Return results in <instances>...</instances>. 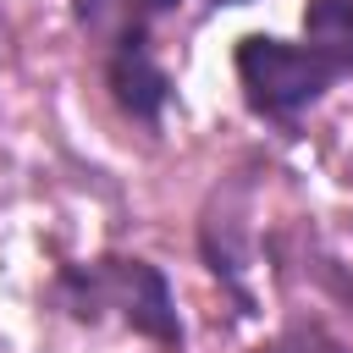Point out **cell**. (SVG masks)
Masks as SVG:
<instances>
[{
    "label": "cell",
    "mask_w": 353,
    "mask_h": 353,
    "mask_svg": "<svg viewBox=\"0 0 353 353\" xmlns=\"http://www.w3.org/2000/svg\"><path fill=\"white\" fill-rule=\"evenodd\" d=\"M61 287L72 292V314L94 320L99 303L121 309L132 331H143L149 342L160 347H182V320H176V303H171V287L165 276L149 265V259H99V265H66L61 270Z\"/></svg>",
    "instance_id": "1"
},
{
    "label": "cell",
    "mask_w": 353,
    "mask_h": 353,
    "mask_svg": "<svg viewBox=\"0 0 353 353\" xmlns=\"http://www.w3.org/2000/svg\"><path fill=\"white\" fill-rule=\"evenodd\" d=\"M336 66L314 44H287L270 33L237 39V83L259 116H298L331 88Z\"/></svg>",
    "instance_id": "2"
},
{
    "label": "cell",
    "mask_w": 353,
    "mask_h": 353,
    "mask_svg": "<svg viewBox=\"0 0 353 353\" xmlns=\"http://www.w3.org/2000/svg\"><path fill=\"white\" fill-rule=\"evenodd\" d=\"M116 44H121V50H116L110 66H105L110 94H116V105H121L132 121L154 127L160 110H165V99H171V77L154 66V55H149V44H143V28H127Z\"/></svg>",
    "instance_id": "3"
},
{
    "label": "cell",
    "mask_w": 353,
    "mask_h": 353,
    "mask_svg": "<svg viewBox=\"0 0 353 353\" xmlns=\"http://www.w3.org/2000/svg\"><path fill=\"white\" fill-rule=\"evenodd\" d=\"M303 33L336 72H353V0H309Z\"/></svg>",
    "instance_id": "4"
},
{
    "label": "cell",
    "mask_w": 353,
    "mask_h": 353,
    "mask_svg": "<svg viewBox=\"0 0 353 353\" xmlns=\"http://www.w3.org/2000/svg\"><path fill=\"white\" fill-rule=\"evenodd\" d=\"M265 353H336V342H325L314 325H292L276 347H265Z\"/></svg>",
    "instance_id": "5"
}]
</instances>
